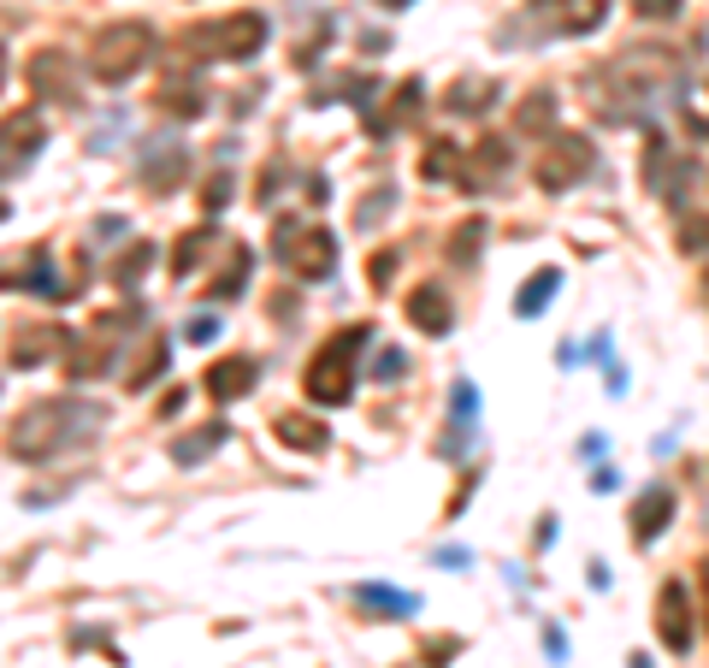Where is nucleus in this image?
<instances>
[{"instance_id": "obj_1", "label": "nucleus", "mask_w": 709, "mask_h": 668, "mask_svg": "<svg viewBox=\"0 0 709 668\" xmlns=\"http://www.w3.org/2000/svg\"><path fill=\"white\" fill-rule=\"evenodd\" d=\"M373 344V325L361 320V325H337L325 344L307 355V373H302V390L314 397L320 408H343L355 397V379H361V349Z\"/></svg>"}, {"instance_id": "obj_2", "label": "nucleus", "mask_w": 709, "mask_h": 668, "mask_svg": "<svg viewBox=\"0 0 709 668\" xmlns=\"http://www.w3.org/2000/svg\"><path fill=\"white\" fill-rule=\"evenodd\" d=\"M77 420H101V408H83V403H65V397H42V403H30L24 415L12 420L7 450L19 461H48V456H60L65 443H72Z\"/></svg>"}, {"instance_id": "obj_3", "label": "nucleus", "mask_w": 709, "mask_h": 668, "mask_svg": "<svg viewBox=\"0 0 709 668\" xmlns=\"http://www.w3.org/2000/svg\"><path fill=\"white\" fill-rule=\"evenodd\" d=\"M154 24L148 19H118V24H107L95 36V48H90V72L101 77V83H131L136 72H143V65L154 60Z\"/></svg>"}, {"instance_id": "obj_4", "label": "nucleus", "mask_w": 709, "mask_h": 668, "mask_svg": "<svg viewBox=\"0 0 709 668\" xmlns=\"http://www.w3.org/2000/svg\"><path fill=\"white\" fill-rule=\"evenodd\" d=\"M272 254L296 272V279L307 284H320V279H332L337 272V243H332V231H320V226H296V219H284L279 237H272Z\"/></svg>"}, {"instance_id": "obj_5", "label": "nucleus", "mask_w": 709, "mask_h": 668, "mask_svg": "<svg viewBox=\"0 0 709 668\" xmlns=\"http://www.w3.org/2000/svg\"><path fill=\"white\" fill-rule=\"evenodd\" d=\"M267 36H272V24H267L261 7H237V12H225V19H213L201 30L207 54H219V60H254L267 48Z\"/></svg>"}, {"instance_id": "obj_6", "label": "nucleus", "mask_w": 709, "mask_h": 668, "mask_svg": "<svg viewBox=\"0 0 709 668\" xmlns=\"http://www.w3.org/2000/svg\"><path fill=\"white\" fill-rule=\"evenodd\" d=\"M592 173V143L585 136H550L544 143V154H539V166H532V178H539V190H550V196H562V190H574V184Z\"/></svg>"}, {"instance_id": "obj_7", "label": "nucleus", "mask_w": 709, "mask_h": 668, "mask_svg": "<svg viewBox=\"0 0 709 668\" xmlns=\"http://www.w3.org/2000/svg\"><path fill=\"white\" fill-rule=\"evenodd\" d=\"M118 362V314L113 320H95L90 332L77 337L72 349H65V379H101V373H113Z\"/></svg>"}, {"instance_id": "obj_8", "label": "nucleus", "mask_w": 709, "mask_h": 668, "mask_svg": "<svg viewBox=\"0 0 709 668\" xmlns=\"http://www.w3.org/2000/svg\"><path fill=\"white\" fill-rule=\"evenodd\" d=\"M656 633H663V645L674 650V657H686L691 639H698V627H691L686 580H663V592H656Z\"/></svg>"}, {"instance_id": "obj_9", "label": "nucleus", "mask_w": 709, "mask_h": 668, "mask_svg": "<svg viewBox=\"0 0 709 668\" xmlns=\"http://www.w3.org/2000/svg\"><path fill=\"white\" fill-rule=\"evenodd\" d=\"M24 83L48 101H77V72H72L65 48H37V54L24 60Z\"/></svg>"}, {"instance_id": "obj_10", "label": "nucleus", "mask_w": 709, "mask_h": 668, "mask_svg": "<svg viewBox=\"0 0 709 668\" xmlns=\"http://www.w3.org/2000/svg\"><path fill=\"white\" fill-rule=\"evenodd\" d=\"M403 314L414 332H426V337H449V325H456V302H449V290L444 284H414L408 290V302H403Z\"/></svg>"}, {"instance_id": "obj_11", "label": "nucleus", "mask_w": 709, "mask_h": 668, "mask_svg": "<svg viewBox=\"0 0 709 668\" xmlns=\"http://www.w3.org/2000/svg\"><path fill=\"white\" fill-rule=\"evenodd\" d=\"M254 379H261V362H254V355H219V362L201 373V385H207V397H213V403L249 397Z\"/></svg>"}, {"instance_id": "obj_12", "label": "nucleus", "mask_w": 709, "mask_h": 668, "mask_svg": "<svg viewBox=\"0 0 709 668\" xmlns=\"http://www.w3.org/2000/svg\"><path fill=\"white\" fill-rule=\"evenodd\" d=\"M37 148H42V118L37 113H12L7 125H0V178H12L19 166H30Z\"/></svg>"}, {"instance_id": "obj_13", "label": "nucleus", "mask_w": 709, "mask_h": 668, "mask_svg": "<svg viewBox=\"0 0 709 668\" xmlns=\"http://www.w3.org/2000/svg\"><path fill=\"white\" fill-rule=\"evenodd\" d=\"M668 521H674V491L668 486H645V491H638V503H633L627 533H633V544H656L668 533Z\"/></svg>"}, {"instance_id": "obj_14", "label": "nucleus", "mask_w": 709, "mask_h": 668, "mask_svg": "<svg viewBox=\"0 0 709 668\" xmlns=\"http://www.w3.org/2000/svg\"><path fill=\"white\" fill-rule=\"evenodd\" d=\"M166 367H171V344H166V332H143V344H136V355L125 362V385H131V390H148Z\"/></svg>"}, {"instance_id": "obj_15", "label": "nucleus", "mask_w": 709, "mask_h": 668, "mask_svg": "<svg viewBox=\"0 0 709 668\" xmlns=\"http://www.w3.org/2000/svg\"><path fill=\"white\" fill-rule=\"evenodd\" d=\"M184 173H189L184 143H166V148H154L148 160H143V190L148 196H166V190H178V184H184Z\"/></svg>"}, {"instance_id": "obj_16", "label": "nucleus", "mask_w": 709, "mask_h": 668, "mask_svg": "<svg viewBox=\"0 0 709 668\" xmlns=\"http://www.w3.org/2000/svg\"><path fill=\"white\" fill-rule=\"evenodd\" d=\"M556 19H550V30L556 36H585V30H603V19H609V0H556Z\"/></svg>"}, {"instance_id": "obj_17", "label": "nucleus", "mask_w": 709, "mask_h": 668, "mask_svg": "<svg viewBox=\"0 0 709 668\" xmlns=\"http://www.w3.org/2000/svg\"><path fill=\"white\" fill-rule=\"evenodd\" d=\"M249 261L254 254L243 249V243H231L225 249V267L207 279V296H219V302H231V296H243V284H249Z\"/></svg>"}, {"instance_id": "obj_18", "label": "nucleus", "mask_w": 709, "mask_h": 668, "mask_svg": "<svg viewBox=\"0 0 709 668\" xmlns=\"http://www.w3.org/2000/svg\"><path fill=\"white\" fill-rule=\"evenodd\" d=\"M355 609H373L378 622H396V615L420 609V597H414V592H390V586H355Z\"/></svg>"}, {"instance_id": "obj_19", "label": "nucleus", "mask_w": 709, "mask_h": 668, "mask_svg": "<svg viewBox=\"0 0 709 668\" xmlns=\"http://www.w3.org/2000/svg\"><path fill=\"white\" fill-rule=\"evenodd\" d=\"M60 344H65L60 325H24V337L12 344V367H37V362H48Z\"/></svg>"}, {"instance_id": "obj_20", "label": "nucleus", "mask_w": 709, "mask_h": 668, "mask_svg": "<svg viewBox=\"0 0 709 668\" xmlns=\"http://www.w3.org/2000/svg\"><path fill=\"white\" fill-rule=\"evenodd\" d=\"M272 426H279V443H290V450H307V456H320L325 443H332V432H325L320 420H307V415H279Z\"/></svg>"}, {"instance_id": "obj_21", "label": "nucleus", "mask_w": 709, "mask_h": 668, "mask_svg": "<svg viewBox=\"0 0 709 668\" xmlns=\"http://www.w3.org/2000/svg\"><path fill=\"white\" fill-rule=\"evenodd\" d=\"M556 284H562V272H556V267L532 272V279H526V290H521V296H514V314H521V320H539L544 307L556 302Z\"/></svg>"}, {"instance_id": "obj_22", "label": "nucleus", "mask_w": 709, "mask_h": 668, "mask_svg": "<svg viewBox=\"0 0 709 668\" xmlns=\"http://www.w3.org/2000/svg\"><path fill=\"white\" fill-rule=\"evenodd\" d=\"M160 113H171V118H201L207 113V95H201V83H160Z\"/></svg>"}, {"instance_id": "obj_23", "label": "nucleus", "mask_w": 709, "mask_h": 668, "mask_svg": "<svg viewBox=\"0 0 709 668\" xmlns=\"http://www.w3.org/2000/svg\"><path fill=\"white\" fill-rule=\"evenodd\" d=\"M550 125H556V95H550V90L526 95L521 113H514V131H550Z\"/></svg>"}, {"instance_id": "obj_24", "label": "nucleus", "mask_w": 709, "mask_h": 668, "mask_svg": "<svg viewBox=\"0 0 709 668\" xmlns=\"http://www.w3.org/2000/svg\"><path fill=\"white\" fill-rule=\"evenodd\" d=\"M225 438H231V432H225V420H213V426H207V432H196V438H178V443H171V456H178L184 468H189V461H201L207 450H219Z\"/></svg>"}, {"instance_id": "obj_25", "label": "nucleus", "mask_w": 709, "mask_h": 668, "mask_svg": "<svg viewBox=\"0 0 709 668\" xmlns=\"http://www.w3.org/2000/svg\"><path fill=\"white\" fill-rule=\"evenodd\" d=\"M420 173H426L431 184H444V178H461V154L449 148V143H431V148H426V160H420Z\"/></svg>"}, {"instance_id": "obj_26", "label": "nucleus", "mask_w": 709, "mask_h": 668, "mask_svg": "<svg viewBox=\"0 0 709 668\" xmlns=\"http://www.w3.org/2000/svg\"><path fill=\"white\" fill-rule=\"evenodd\" d=\"M148 261H154V243H131V249H125V261L113 267V284H125V290H131L136 279H143V267H148Z\"/></svg>"}, {"instance_id": "obj_27", "label": "nucleus", "mask_w": 709, "mask_h": 668, "mask_svg": "<svg viewBox=\"0 0 709 668\" xmlns=\"http://www.w3.org/2000/svg\"><path fill=\"white\" fill-rule=\"evenodd\" d=\"M509 166H514V148L503 143V136H486V143H479V173H497V178H503Z\"/></svg>"}, {"instance_id": "obj_28", "label": "nucleus", "mask_w": 709, "mask_h": 668, "mask_svg": "<svg viewBox=\"0 0 709 668\" xmlns=\"http://www.w3.org/2000/svg\"><path fill=\"white\" fill-rule=\"evenodd\" d=\"M213 237H219V231H184V243H178V254H171V272H178V279H184V272L196 267V254H201L207 243H213Z\"/></svg>"}, {"instance_id": "obj_29", "label": "nucleus", "mask_w": 709, "mask_h": 668, "mask_svg": "<svg viewBox=\"0 0 709 668\" xmlns=\"http://www.w3.org/2000/svg\"><path fill=\"white\" fill-rule=\"evenodd\" d=\"M709 249V213L680 219V254H703Z\"/></svg>"}, {"instance_id": "obj_30", "label": "nucleus", "mask_w": 709, "mask_h": 668, "mask_svg": "<svg viewBox=\"0 0 709 668\" xmlns=\"http://www.w3.org/2000/svg\"><path fill=\"white\" fill-rule=\"evenodd\" d=\"M456 113H486L491 107V90L486 83H456V101H449Z\"/></svg>"}, {"instance_id": "obj_31", "label": "nucleus", "mask_w": 709, "mask_h": 668, "mask_svg": "<svg viewBox=\"0 0 709 668\" xmlns=\"http://www.w3.org/2000/svg\"><path fill=\"white\" fill-rule=\"evenodd\" d=\"M633 12H638V19L668 24V19H680V12H686V0H633Z\"/></svg>"}, {"instance_id": "obj_32", "label": "nucleus", "mask_w": 709, "mask_h": 668, "mask_svg": "<svg viewBox=\"0 0 709 668\" xmlns=\"http://www.w3.org/2000/svg\"><path fill=\"white\" fill-rule=\"evenodd\" d=\"M403 373H408V355L403 349H385V355H378V367H373V379L378 385H396Z\"/></svg>"}, {"instance_id": "obj_33", "label": "nucleus", "mask_w": 709, "mask_h": 668, "mask_svg": "<svg viewBox=\"0 0 709 668\" xmlns=\"http://www.w3.org/2000/svg\"><path fill=\"white\" fill-rule=\"evenodd\" d=\"M390 201H396V190H378V196H367V201L355 208V226H373V219H385V208H390Z\"/></svg>"}, {"instance_id": "obj_34", "label": "nucleus", "mask_w": 709, "mask_h": 668, "mask_svg": "<svg viewBox=\"0 0 709 668\" xmlns=\"http://www.w3.org/2000/svg\"><path fill=\"white\" fill-rule=\"evenodd\" d=\"M479 237H486V226H479V219H473V226H461V231H456V261H461V267L479 254Z\"/></svg>"}, {"instance_id": "obj_35", "label": "nucleus", "mask_w": 709, "mask_h": 668, "mask_svg": "<svg viewBox=\"0 0 709 668\" xmlns=\"http://www.w3.org/2000/svg\"><path fill=\"white\" fill-rule=\"evenodd\" d=\"M201 201H207V208H225V201H231V173H213V178H207Z\"/></svg>"}, {"instance_id": "obj_36", "label": "nucleus", "mask_w": 709, "mask_h": 668, "mask_svg": "<svg viewBox=\"0 0 709 668\" xmlns=\"http://www.w3.org/2000/svg\"><path fill=\"white\" fill-rule=\"evenodd\" d=\"M184 332H189V344H207V337H219V320H207V314H196V320L184 325Z\"/></svg>"}, {"instance_id": "obj_37", "label": "nucleus", "mask_w": 709, "mask_h": 668, "mask_svg": "<svg viewBox=\"0 0 709 668\" xmlns=\"http://www.w3.org/2000/svg\"><path fill=\"white\" fill-rule=\"evenodd\" d=\"M390 267H396V249H385V254H373V290H385V279H390Z\"/></svg>"}, {"instance_id": "obj_38", "label": "nucleus", "mask_w": 709, "mask_h": 668, "mask_svg": "<svg viewBox=\"0 0 709 668\" xmlns=\"http://www.w3.org/2000/svg\"><path fill=\"white\" fill-rule=\"evenodd\" d=\"M378 7H385V12H403V7H414V0H378Z\"/></svg>"}, {"instance_id": "obj_39", "label": "nucleus", "mask_w": 709, "mask_h": 668, "mask_svg": "<svg viewBox=\"0 0 709 668\" xmlns=\"http://www.w3.org/2000/svg\"><path fill=\"white\" fill-rule=\"evenodd\" d=\"M0 83H7V42H0Z\"/></svg>"}, {"instance_id": "obj_40", "label": "nucleus", "mask_w": 709, "mask_h": 668, "mask_svg": "<svg viewBox=\"0 0 709 668\" xmlns=\"http://www.w3.org/2000/svg\"><path fill=\"white\" fill-rule=\"evenodd\" d=\"M703 592H709V562H703Z\"/></svg>"}, {"instance_id": "obj_41", "label": "nucleus", "mask_w": 709, "mask_h": 668, "mask_svg": "<svg viewBox=\"0 0 709 668\" xmlns=\"http://www.w3.org/2000/svg\"><path fill=\"white\" fill-rule=\"evenodd\" d=\"M703 302H709V272H703Z\"/></svg>"}, {"instance_id": "obj_42", "label": "nucleus", "mask_w": 709, "mask_h": 668, "mask_svg": "<svg viewBox=\"0 0 709 668\" xmlns=\"http://www.w3.org/2000/svg\"><path fill=\"white\" fill-rule=\"evenodd\" d=\"M633 668H645V657H633Z\"/></svg>"}, {"instance_id": "obj_43", "label": "nucleus", "mask_w": 709, "mask_h": 668, "mask_svg": "<svg viewBox=\"0 0 709 668\" xmlns=\"http://www.w3.org/2000/svg\"><path fill=\"white\" fill-rule=\"evenodd\" d=\"M0 219H7V201H0Z\"/></svg>"}]
</instances>
